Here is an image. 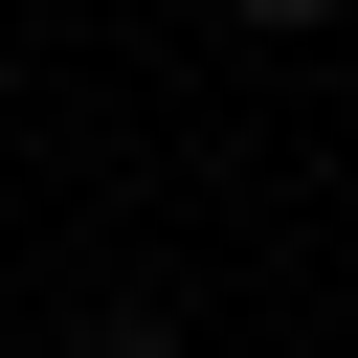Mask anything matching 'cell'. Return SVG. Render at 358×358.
<instances>
[{"label": "cell", "mask_w": 358, "mask_h": 358, "mask_svg": "<svg viewBox=\"0 0 358 358\" xmlns=\"http://www.w3.org/2000/svg\"><path fill=\"white\" fill-rule=\"evenodd\" d=\"M67 358H179V336H157V313H90V336H67Z\"/></svg>", "instance_id": "1"}, {"label": "cell", "mask_w": 358, "mask_h": 358, "mask_svg": "<svg viewBox=\"0 0 358 358\" xmlns=\"http://www.w3.org/2000/svg\"><path fill=\"white\" fill-rule=\"evenodd\" d=\"M224 22H336V0H224Z\"/></svg>", "instance_id": "2"}]
</instances>
